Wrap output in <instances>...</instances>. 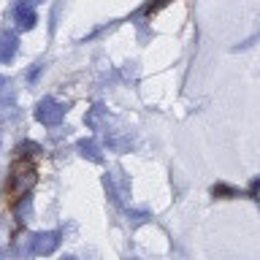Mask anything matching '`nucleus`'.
Masks as SVG:
<instances>
[{"label":"nucleus","instance_id":"f03ea898","mask_svg":"<svg viewBox=\"0 0 260 260\" xmlns=\"http://www.w3.org/2000/svg\"><path fill=\"white\" fill-rule=\"evenodd\" d=\"M65 117V109L57 101H52V98H44L38 106H36V119L44 122L46 127H54L60 125V119Z\"/></svg>","mask_w":260,"mask_h":260},{"label":"nucleus","instance_id":"6e6552de","mask_svg":"<svg viewBox=\"0 0 260 260\" xmlns=\"http://www.w3.org/2000/svg\"><path fill=\"white\" fill-rule=\"evenodd\" d=\"M260 179H255V182H252V187H249V195H252V198H260Z\"/></svg>","mask_w":260,"mask_h":260},{"label":"nucleus","instance_id":"f257e3e1","mask_svg":"<svg viewBox=\"0 0 260 260\" xmlns=\"http://www.w3.org/2000/svg\"><path fill=\"white\" fill-rule=\"evenodd\" d=\"M36 179H38V174H36V166H32V162H24V160L16 162L11 168V192L24 195L32 184H36Z\"/></svg>","mask_w":260,"mask_h":260},{"label":"nucleus","instance_id":"0eeeda50","mask_svg":"<svg viewBox=\"0 0 260 260\" xmlns=\"http://www.w3.org/2000/svg\"><path fill=\"white\" fill-rule=\"evenodd\" d=\"M214 195H219V198H233V195H241L236 187H228V184H217L214 187Z\"/></svg>","mask_w":260,"mask_h":260},{"label":"nucleus","instance_id":"423d86ee","mask_svg":"<svg viewBox=\"0 0 260 260\" xmlns=\"http://www.w3.org/2000/svg\"><path fill=\"white\" fill-rule=\"evenodd\" d=\"M79 149H81V154H84V157H89L92 162H101V160H103V154H101V149H98L95 141H81Z\"/></svg>","mask_w":260,"mask_h":260},{"label":"nucleus","instance_id":"20e7f679","mask_svg":"<svg viewBox=\"0 0 260 260\" xmlns=\"http://www.w3.org/2000/svg\"><path fill=\"white\" fill-rule=\"evenodd\" d=\"M14 16H16V24H19L22 30H32V27H36V22H38V16H36V11H32L30 0H22V3L16 6Z\"/></svg>","mask_w":260,"mask_h":260},{"label":"nucleus","instance_id":"7ed1b4c3","mask_svg":"<svg viewBox=\"0 0 260 260\" xmlns=\"http://www.w3.org/2000/svg\"><path fill=\"white\" fill-rule=\"evenodd\" d=\"M57 247H60V233L57 231L32 236V252H36V255H52Z\"/></svg>","mask_w":260,"mask_h":260},{"label":"nucleus","instance_id":"1a4fd4ad","mask_svg":"<svg viewBox=\"0 0 260 260\" xmlns=\"http://www.w3.org/2000/svg\"><path fill=\"white\" fill-rule=\"evenodd\" d=\"M30 3H41V0H30Z\"/></svg>","mask_w":260,"mask_h":260},{"label":"nucleus","instance_id":"39448f33","mask_svg":"<svg viewBox=\"0 0 260 260\" xmlns=\"http://www.w3.org/2000/svg\"><path fill=\"white\" fill-rule=\"evenodd\" d=\"M16 49H19V44H16V32H11V30L3 32V36H0V62L14 60Z\"/></svg>","mask_w":260,"mask_h":260}]
</instances>
